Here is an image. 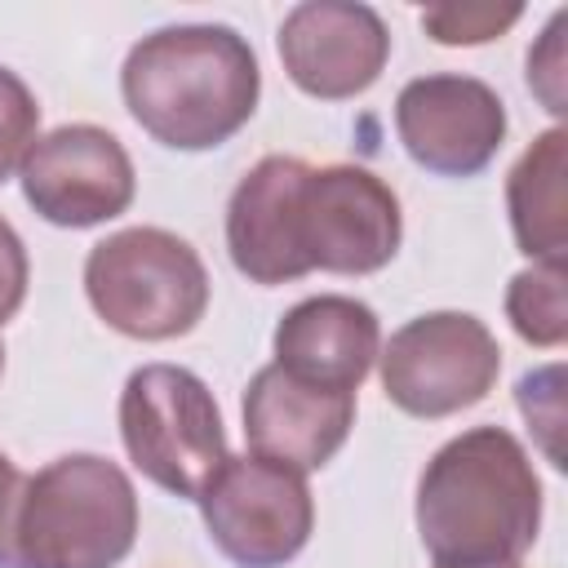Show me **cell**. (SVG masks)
Returning a JSON list of instances; mask_svg holds the SVG:
<instances>
[{"label":"cell","mask_w":568,"mask_h":568,"mask_svg":"<svg viewBox=\"0 0 568 568\" xmlns=\"http://www.w3.org/2000/svg\"><path fill=\"white\" fill-rule=\"evenodd\" d=\"M524 18V4H488V0H462V4H430L422 9V31L435 44H488L506 36Z\"/></svg>","instance_id":"cell-17"},{"label":"cell","mask_w":568,"mask_h":568,"mask_svg":"<svg viewBox=\"0 0 568 568\" xmlns=\"http://www.w3.org/2000/svg\"><path fill=\"white\" fill-rule=\"evenodd\" d=\"M404 240L399 195L359 164H306L293 204V244L311 271L373 275Z\"/></svg>","instance_id":"cell-7"},{"label":"cell","mask_w":568,"mask_h":568,"mask_svg":"<svg viewBox=\"0 0 568 568\" xmlns=\"http://www.w3.org/2000/svg\"><path fill=\"white\" fill-rule=\"evenodd\" d=\"M120 439L129 462L182 501H200L231 457L213 390L182 364H142L129 373L120 390Z\"/></svg>","instance_id":"cell-5"},{"label":"cell","mask_w":568,"mask_h":568,"mask_svg":"<svg viewBox=\"0 0 568 568\" xmlns=\"http://www.w3.org/2000/svg\"><path fill=\"white\" fill-rule=\"evenodd\" d=\"M27 284H31L27 244H22V235L0 217V324H9V320L22 311Z\"/></svg>","instance_id":"cell-21"},{"label":"cell","mask_w":568,"mask_h":568,"mask_svg":"<svg viewBox=\"0 0 568 568\" xmlns=\"http://www.w3.org/2000/svg\"><path fill=\"white\" fill-rule=\"evenodd\" d=\"M129 115L169 151H213L257 111L262 67L253 44L222 22H182L142 36L124 67Z\"/></svg>","instance_id":"cell-2"},{"label":"cell","mask_w":568,"mask_h":568,"mask_svg":"<svg viewBox=\"0 0 568 568\" xmlns=\"http://www.w3.org/2000/svg\"><path fill=\"white\" fill-rule=\"evenodd\" d=\"M84 297L106 328L133 342H173L204 320L209 271L182 235L129 226L89 248Z\"/></svg>","instance_id":"cell-4"},{"label":"cell","mask_w":568,"mask_h":568,"mask_svg":"<svg viewBox=\"0 0 568 568\" xmlns=\"http://www.w3.org/2000/svg\"><path fill=\"white\" fill-rule=\"evenodd\" d=\"M280 62L288 80L320 102H346L377 84L390 58V31L359 0H302L280 22Z\"/></svg>","instance_id":"cell-11"},{"label":"cell","mask_w":568,"mask_h":568,"mask_svg":"<svg viewBox=\"0 0 568 568\" xmlns=\"http://www.w3.org/2000/svg\"><path fill=\"white\" fill-rule=\"evenodd\" d=\"M240 408L248 448L302 475L328 466L355 426V395L297 382L280 364H262L248 377Z\"/></svg>","instance_id":"cell-12"},{"label":"cell","mask_w":568,"mask_h":568,"mask_svg":"<svg viewBox=\"0 0 568 568\" xmlns=\"http://www.w3.org/2000/svg\"><path fill=\"white\" fill-rule=\"evenodd\" d=\"M564 173H568V133L555 124L532 138V146L506 173V213L510 235L532 262H564Z\"/></svg>","instance_id":"cell-15"},{"label":"cell","mask_w":568,"mask_h":568,"mask_svg":"<svg viewBox=\"0 0 568 568\" xmlns=\"http://www.w3.org/2000/svg\"><path fill=\"white\" fill-rule=\"evenodd\" d=\"M204 532L235 568H284L315 532V497L302 470L257 453L226 457L200 497Z\"/></svg>","instance_id":"cell-8"},{"label":"cell","mask_w":568,"mask_h":568,"mask_svg":"<svg viewBox=\"0 0 568 568\" xmlns=\"http://www.w3.org/2000/svg\"><path fill=\"white\" fill-rule=\"evenodd\" d=\"M564 22H568V13L559 9L546 22L537 49H528V89L541 98V106L550 115H564L568 111L564 106Z\"/></svg>","instance_id":"cell-20"},{"label":"cell","mask_w":568,"mask_h":568,"mask_svg":"<svg viewBox=\"0 0 568 568\" xmlns=\"http://www.w3.org/2000/svg\"><path fill=\"white\" fill-rule=\"evenodd\" d=\"M0 373H4V346H0Z\"/></svg>","instance_id":"cell-23"},{"label":"cell","mask_w":568,"mask_h":568,"mask_svg":"<svg viewBox=\"0 0 568 568\" xmlns=\"http://www.w3.org/2000/svg\"><path fill=\"white\" fill-rule=\"evenodd\" d=\"M138 541L133 479L102 453H67L22 479L13 568H120Z\"/></svg>","instance_id":"cell-3"},{"label":"cell","mask_w":568,"mask_h":568,"mask_svg":"<svg viewBox=\"0 0 568 568\" xmlns=\"http://www.w3.org/2000/svg\"><path fill=\"white\" fill-rule=\"evenodd\" d=\"M40 138V102L27 80L0 67V182H9Z\"/></svg>","instance_id":"cell-18"},{"label":"cell","mask_w":568,"mask_h":568,"mask_svg":"<svg viewBox=\"0 0 568 568\" xmlns=\"http://www.w3.org/2000/svg\"><path fill=\"white\" fill-rule=\"evenodd\" d=\"M271 351H275L271 364H280L297 382L355 395L368 368L377 364L382 324L368 302L346 293H320V297H302L280 315Z\"/></svg>","instance_id":"cell-13"},{"label":"cell","mask_w":568,"mask_h":568,"mask_svg":"<svg viewBox=\"0 0 568 568\" xmlns=\"http://www.w3.org/2000/svg\"><path fill=\"white\" fill-rule=\"evenodd\" d=\"M18 497H22V475H18V466L0 453V568H13V519H18Z\"/></svg>","instance_id":"cell-22"},{"label":"cell","mask_w":568,"mask_h":568,"mask_svg":"<svg viewBox=\"0 0 568 568\" xmlns=\"http://www.w3.org/2000/svg\"><path fill=\"white\" fill-rule=\"evenodd\" d=\"M417 537L435 568L519 564L541 532V479L506 426H470L417 479Z\"/></svg>","instance_id":"cell-1"},{"label":"cell","mask_w":568,"mask_h":568,"mask_svg":"<svg viewBox=\"0 0 568 568\" xmlns=\"http://www.w3.org/2000/svg\"><path fill=\"white\" fill-rule=\"evenodd\" d=\"M559 382H564V368L559 364H546L537 373H524L519 386H515V404L528 417V426H537L546 435L541 444H546V457L555 466H564L559 462V444H555V430L564 426V390H559Z\"/></svg>","instance_id":"cell-19"},{"label":"cell","mask_w":568,"mask_h":568,"mask_svg":"<svg viewBox=\"0 0 568 568\" xmlns=\"http://www.w3.org/2000/svg\"><path fill=\"white\" fill-rule=\"evenodd\" d=\"M18 178L27 204L49 226L67 231L120 217L138 191V173L124 142L102 124H58L53 133H40Z\"/></svg>","instance_id":"cell-9"},{"label":"cell","mask_w":568,"mask_h":568,"mask_svg":"<svg viewBox=\"0 0 568 568\" xmlns=\"http://www.w3.org/2000/svg\"><path fill=\"white\" fill-rule=\"evenodd\" d=\"M506 102L462 71H430L399 89L395 133L408 160L435 178H475L506 142Z\"/></svg>","instance_id":"cell-10"},{"label":"cell","mask_w":568,"mask_h":568,"mask_svg":"<svg viewBox=\"0 0 568 568\" xmlns=\"http://www.w3.org/2000/svg\"><path fill=\"white\" fill-rule=\"evenodd\" d=\"M497 568H519V564H497Z\"/></svg>","instance_id":"cell-24"},{"label":"cell","mask_w":568,"mask_h":568,"mask_svg":"<svg viewBox=\"0 0 568 568\" xmlns=\"http://www.w3.org/2000/svg\"><path fill=\"white\" fill-rule=\"evenodd\" d=\"M506 320L510 328L541 351L564 346L568 337V302H564V262H532L506 284Z\"/></svg>","instance_id":"cell-16"},{"label":"cell","mask_w":568,"mask_h":568,"mask_svg":"<svg viewBox=\"0 0 568 568\" xmlns=\"http://www.w3.org/2000/svg\"><path fill=\"white\" fill-rule=\"evenodd\" d=\"M386 399L408 417H453L475 408L501 373L493 328L470 311H426L390 333L377 351Z\"/></svg>","instance_id":"cell-6"},{"label":"cell","mask_w":568,"mask_h":568,"mask_svg":"<svg viewBox=\"0 0 568 568\" xmlns=\"http://www.w3.org/2000/svg\"><path fill=\"white\" fill-rule=\"evenodd\" d=\"M306 160L297 155H262L226 200V253L231 266L262 284H293L306 275L293 244V204L302 186Z\"/></svg>","instance_id":"cell-14"}]
</instances>
